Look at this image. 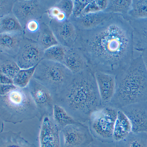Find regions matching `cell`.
<instances>
[{
	"mask_svg": "<svg viewBox=\"0 0 147 147\" xmlns=\"http://www.w3.org/2000/svg\"><path fill=\"white\" fill-rule=\"evenodd\" d=\"M77 34L74 47L83 52L94 72L116 76L135 58L133 30L129 20L121 15L113 14L97 27L77 30Z\"/></svg>",
	"mask_w": 147,
	"mask_h": 147,
	"instance_id": "cell-1",
	"label": "cell"
},
{
	"mask_svg": "<svg viewBox=\"0 0 147 147\" xmlns=\"http://www.w3.org/2000/svg\"><path fill=\"white\" fill-rule=\"evenodd\" d=\"M55 102L77 122H88L92 113L103 106L94 72L88 67L74 74Z\"/></svg>",
	"mask_w": 147,
	"mask_h": 147,
	"instance_id": "cell-2",
	"label": "cell"
},
{
	"mask_svg": "<svg viewBox=\"0 0 147 147\" xmlns=\"http://www.w3.org/2000/svg\"><path fill=\"white\" fill-rule=\"evenodd\" d=\"M147 101V70L141 54L116 75V91L109 105L120 110L136 103Z\"/></svg>",
	"mask_w": 147,
	"mask_h": 147,
	"instance_id": "cell-3",
	"label": "cell"
},
{
	"mask_svg": "<svg viewBox=\"0 0 147 147\" xmlns=\"http://www.w3.org/2000/svg\"><path fill=\"white\" fill-rule=\"evenodd\" d=\"M38 118L36 106L28 87H17L4 96H0L1 121L15 124Z\"/></svg>",
	"mask_w": 147,
	"mask_h": 147,
	"instance_id": "cell-4",
	"label": "cell"
},
{
	"mask_svg": "<svg viewBox=\"0 0 147 147\" xmlns=\"http://www.w3.org/2000/svg\"><path fill=\"white\" fill-rule=\"evenodd\" d=\"M74 75L62 63L43 59L37 66L33 78L48 88L55 99L70 84Z\"/></svg>",
	"mask_w": 147,
	"mask_h": 147,
	"instance_id": "cell-5",
	"label": "cell"
},
{
	"mask_svg": "<svg viewBox=\"0 0 147 147\" xmlns=\"http://www.w3.org/2000/svg\"><path fill=\"white\" fill-rule=\"evenodd\" d=\"M119 110L108 105L92 113L87 122L94 139L103 143L115 142L113 136Z\"/></svg>",
	"mask_w": 147,
	"mask_h": 147,
	"instance_id": "cell-6",
	"label": "cell"
},
{
	"mask_svg": "<svg viewBox=\"0 0 147 147\" xmlns=\"http://www.w3.org/2000/svg\"><path fill=\"white\" fill-rule=\"evenodd\" d=\"M58 1L17 0L13 13L17 17L23 29L32 20H41L48 10Z\"/></svg>",
	"mask_w": 147,
	"mask_h": 147,
	"instance_id": "cell-7",
	"label": "cell"
},
{
	"mask_svg": "<svg viewBox=\"0 0 147 147\" xmlns=\"http://www.w3.org/2000/svg\"><path fill=\"white\" fill-rule=\"evenodd\" d=\"M38 112V118L53 116L55 99L49 90L32 78L27 86Z\"/></svg>",
	"mask_w": 147,
	"mask_h": 147,
	"instance_id": "cell-8",
	"label": "cell"
},
{
	"mask_svg": "<svg viewBox=\"0 0 147 147\" xmlns=\"http://www.w3.org/2000/svg\"><path fill=\"white\" fill-rule=\"evenodd\" d=\"M61 147H85L94 139L88 125L80 122L61 129Z\"/></svg>",
	"mask_w": 147,
	"mask_h": 147,
	"instance_id": "cell-9",
	"label": "cell"
},
{
	"mask_svg": "<svg viewBox=\"0 0 147 147\" xmlns=\"http://www.w3.org/2000/svg\"><path fill=\"white\" fill-rule=\"evenodd\" d=\"M44 52L36 41L24 37L14 58L20 69H28L37 65L43 59Z\"/></svg>",
	"mask_w": 147,
	"mask_h": 147,
	"instance_id": "cell-10",
	"label": "cell"
},
{
	"mask_svg": "<svg viewBox=\"0 0 147 147\" xmlns=\"http://www.w3.org/2000/svg\"><path fill=\"white\" fill-rule=\"evenodd\" d=\"M60 45L67 48L74 46L77 39V30L69 19L58 21L51 19L49 23Z\"/></svg>",
	"mask_w": 147,
	"mask_h": 147,
	"instance_id": "cell-11",
	"label": "cell"
},
{
	"mask_svg": "<svg viewBox=\"0 0 147 147\" xmlns=\"http://www.w3.org/2000/svg\"><path fill=\"white\" fill-rule=\"evenodd\" d=\"M61 131L53 116L44 117L38 137L40 147H61Z\"/></svg>",
	"mask_w": 147,
	"mask_h": 147,
	"instance_id": "cell-12",
	"label": "cell"
},
{
	"mask_svg": "<svg viewBox=\"0 0 147 147\" xmlns=\"http://www.w3.org/2000/svg\"><path fill=\"white\" fill-rule=\"evenodd\" d=\"M120 110L129 120L132 132L147 133V101L129 105Z\"/></svg>",
	"mask_w": 147,
	"mask_h": 147,
	"instance_id": "cell-13",
	"label": "cell"
},
{
	"mask_svg": "<svg viewBox=\"0 0 147 147\" xmlns=\"http://www.w3.org/2000/svg\"><path fill=\"white\" fill-rule=\"evenodd\" d=\"M94 75L102 105H108L116 91V76L98 71L95 72Z\"/></svg>",
	"mask_w": 147,
	"mask_h": 147,
	"instance_id": "cell-14",
	"label": "cell"
},
{
	"mask_svg": "<svg viewBox=\"0 0 147 147\" xmlns=\"http://www.w3.org/2000/svg\"><path fill=\"white\" fill-rule=\"evenodd\" d=\"M113 14L105 11L81 15L77 17L71 16L69 20L78 30H86L97 27L111 18Z\"/></svg>",
	"mask_w": 147,
	"mask_h": 147,
	"instance_id": "cell-15",
	"label": "cell"
},
{
	"mask_svg": "<svg viewBox=\"0 0 147 147\" xmlns=\"http://www.w3.org/2000/svg\"><path fill=\"white\" fill-rule=\"evenodd\" d=\"M63 64L74 74L89 67L84 54L79 48L76 47L68 48Z\"/></svg>",
	"mask_w": 147,
	"mask_h": 147,
	"instance_id": "cell-16",
	"label": "cell"
},
{
	"mask_svg": "<svg viewBox=\"0 0 147 147\" xmlns=\"http://www.w3.org/2000/svg\"><path fill=\"white\" fill-rule=\"evenodd\" d=\"M24 37L23 32L0 33V53L15 58Z\"/></svg>",
	"mask_w": 147,
	"mask_h": 147,
	"instance_id": "cell-17",
	"label": "cell"
},
{
	"mask_svg": "<svg viewBox=\"0 0 147 147\" xmlns=\"http://www.w3.org/2000/svg\"><path fill=\"white\" fill-rule=\"evenodd\" d=\"M129 20L133 30L135 52L138 54L147 50V19Z\"/></svg>",
	"mask_w": 147,
	"mask_h": 147,
	"instance_id": "cell-18",
	"label": "cell"
},
{
	"mask_svg": "<svg viewBox=\"0 0 147 147\" xmlns=\"http://www.w3.org/2000/svg\"><path fill=\"white\" fill-rule=\"evenodd\" d=\"M21 133L11 131L1 132L0 147H38L26 140Z\"/></svg>",
	"mask_w": 147,
	"mask_h": 147,
	"instance_id": "cell-19",
	"label": "cell"
},
{
	"mask_svg": "<svg viewBox=\"0 0 147 147\" xmlns=\"http://www.w3.org/2000/svg\"><path fill=\"white\" fill-rule=\"evenodd\" d=\"M131 132L132 128L129 120L121 110H119L113 129V141L116 142L121 141Z\"/></svg>",
	"mask_w": 147,
	"mask_h": 147,
	"instance_id": "cell-20",
	"label": "cell"
},
{
	"mask_svg": "<svg viewBox=\"0 0 147 147\" xmlns=\"http://www.w3.org/2000/svg\"><path fill=\"white\" fill-rule=\"evenodd\" d=\"M37 42L44 50L59 44L49 24L44 21L42 19L41 20L40 32Z\"/></svg>",
	"mask_w": 147,
	"mask_h": 147,
	"instance_id": "cell-21",
	"label": "cell"
},
{
	"mask_svg": "<svg viewBox=\"0 0 147 147\" xmlns=\"http://www.w3.org/2000/svg\"><path fill=\"white\" fill-rule=\"evenodd\" d=\"M20 69L14 57L0 53V73L13 80Z\"/></svg>",
	"mask_w": 147,
	"mask_h": 147,
	"instance_id": "cell-22",
	"label": "cell"
},
{
	"mask_svg": "<svg viewBox=\"0 0 147 147\" xmlns=\"http://www.w3.org/2000/svg\"><path fill=\"white\" fill-rule=\"evenodd\" d=\"M115 147H147V133L131 132L123 140L115 142Z\"/></svg>",
	"mask_w": 147,
	"mask_h": 147,
	"instance_id": "cell-23",
	"label": "cell"
},
{
	"mask_svg": "<svg viewBox=\"0 0 147 147\" xmlns=\"http://www.w3.org/2000/svg\"><path fill=\"white\" fill-rule=\"evenodd\" d=\"M0 18V33L24 32L23 27L13 13Z\"/></svg>",
	"mask_w": 147,
	"mask_h": 147,
	"instance_id": "cell-24",
	"label": "cell"
},
{
	"mask_svg": "<svg viewBox=\"0 0 147 147\" xmlns=\"http://www.w3.org/2000/svg\"><path fill=\"white\" fill-rule=\"evenodd\" d=\"M53 118L61 129L67 125L80 123L71 116L62 107L56 104L54 105Z\"/></svg>",
	"mask_w": 147,
	"mask_h": 147,
	"instance_id": "cell-25",
	"label": "cell"
},
{
	"mask_svg": "<svg viewBox=\"0 0 147 147\" xmlns=\"http://www.w3.org/2000/svg\"><path fill=\"white\" fill-rule=\"evenodd\" d=\"M131 0H110L105 12L126 17L131 8Z\"/></svg>",
	"mask_w": 147,
	"mask_h": 147,
	"instance_id": "cell-26",
	"label": "cell"
},
{
	"mask_svg": "<svg viewBox=\"0 0 147 147\" xmlns=\"http://www.w3.org/2000/svg\"><path fill=\"white\" fill-rule=\"evenodd\" d=\"M127 19L142 20L147 19V0H133Z\"/></svg>",
	"mask_w": 147,
	"mask_h": 147,
	"instance_id": "cell-27",
	"label": "cell"
},
{
	"mask_svg": "<svg viewBox=\"0 0 147 147\" xmlns=\"http://www.w3.org/2000/svg\"><path fill=\"white\" fill-rule=\"evenodd\" d=\"M67 48L58 44L45 50L44 59L63 63Z\"/></svg>",
	"mask_w": 147,
	"mask_h": 147,
	"instance_id": "cell-28",
	"label": "cell"
},
{
	"mask_svg": "<svg viewBox=\"0 0 147 147\" xmlns=\"http://www.w3.org/2000/svg\"><path fill=\"white\" fill-rule=\"evenodd\" d=\"M37 65L28 69H20L13 79V84L20 88L27 87L33 78Z\"/></svg>",
	"mask_w": 147,
	"mask_h": 147,
	"instance_id": "cell-29",
	"label": "cell"
},
{
	"mask_svg": "<svg viewBox=\"0 0 147 147\" xmlns=\"http://www.w3.org/2000/svg\"><path fill=\"white\" fill-rule=\"evenodd\" d=\"M41 20H32L26 23L24 28L25 38L36 41L40 32Z\"/></svg>",
	"mask_w": 147,
	"mask_h": 147,
	"instance_id": "cell-30",
	"label": "cell"
},
{
	"mask_svg": "<svg viewBox=\"0 0 147 147\" xmlns=\"http://www.w3.org/2000/svg\"><path fill=\"white\" fill-rule=\"evenodd\" d=\"M108 2L109 1L107 0H91L81 15L105 11L107 8Z\"/></svg>",
	"mask_w": 147,
	"mask_h": 147,
	"instance_id": "cell-31",
	"label": "cell"
},
{
	"mask_svg": "<svg viewBox=\"0 0 147 147\" xmlns=\"http://www.w3.org/2000/svg\"><path fill=\"white\" fill-rule=\"evenodd\" d=\"M55 6L59 8L63 13H65L69 19L73 13L74 3L71 0H61L58 1Z\"/></svg>",
	"mask_w": 147,
	"mask_h": 147,
	"instance_id": "cell-32",
	"label": "cell"
},
{
	"mask_svg": "<svg viewBox=\"0 0 147 147\" xmlns=\"http://www.w3.org/2000/svg\"><path fill=\"white\" fill-rule=\"evenodd\" d=\"M17 0H0V17L13 13Z\"/></svg>",
	"mask_w": 147,
	"mask_h": 147,
	"instance_id": "cell-33",
	"label": "cell"
},
{
	"mask_svg": "<svg viewBox=\"0 0 147 147\" xmlns=\"http://www.w3.org/2000/svg\"><path fill=\"white\" fill-rule=\"evenodd\" d=\"M91 0H74L73 13L71 16L77 17L80 16Z\"/></svg>",
	"mask_w": 147,
	"mask_h": 147,
	"instance_id": "cell-34",
	"label": "cell"
},
{
	"mask_svg": "<svg viewBox=\"0 0 147 147\" xmlns=\"http://www.w3.org/2000/svg\"><path fill=\"white\" fill-rule=\"evenodd\" d=\"M85 147H115V142L103 143L94 139L92 142Z\"/></svg>",
	"mask_w": 147,
	"mask_h": 147,
	"instance_id": "cell-35",
	"label": "cell"
},
{
	"mask_svg": "<svg viewBox=\"0 0 147 147\" xmlns=\"http://www.w3.org/2000/svg\"><path fill=\"white\" fill-rule=\"evenodd\" d=\"M17 87L13 84H0V96H4L10 93L11 91Z\"/></svg>",
	"mask_w": 147,
	"mask_h": 147,
	"instance_id": "cell-36",
	"label": "cell"
},
{
	"mask_svg": "<svg viewBox=\"0 0 147 147\" xmlns=\"http://www.w3.org/2000/svg\"><path fill=\"white\" fill-rule=\"evenodd\" d=\"M0 84H13V80L5 76L2 74L0 73Z\"/></svg>",
	"mask_w": 147,
	"mask_h": 147,
	"instance_id": "cell-37",
	"label": "cell"
},
{
	"mask_svg": "<svg viewBox=\"0 0 147 147\" xmlns=\"http://www.w3.org/2000/svg\"><path fill=\"white\" fill-rule=\"evenodd\" d=\"M140 54L142 56L144 63L147 70V50L142 51Z\"/></svg>",
	"mask_w": 147,
	"mask_h": 147,
	"instance_id": "cell-38",
	"label": "cell"
}]
</instances>
